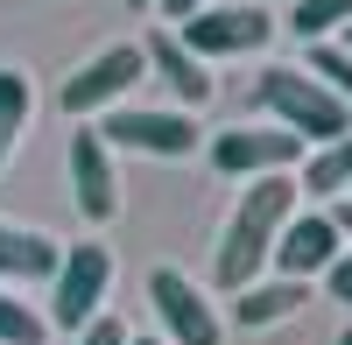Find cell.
Listing matches in <instances>:
<instances>
[{
	"label": "cell",
	"instance_id": "obj_1",
	"mask_svg": "<svg viewBox=\"0 0 352 345\" xmlns=\"http://www.w3.org/2000/svg\"><path fill=\"white\" fill-rule=\"evenodd\" d=\"M296 219V177H254L240 190V205H232L226 219V233H219V254H212V282L219 289H254L261 268L275 261V240H282V225Z\"/></svg>",
	"mask_w": 352,
	"mask_h": 345
},
{
	"label": "cell",
	"instance_id": "obj_2",
	"mask_svg": "<svg viewBox=\"0 0 352 345\" xmlns=\"http://www.w3.org/2000/svg\"><path fill=\"white\" fill-rule=\"evenodd\" d=\"M254 106L261 113H275V127L282 134H296L303 148H324V141H338V134H352V113L317 85L303 64H268L254 78Z\"/></svg>",
	"mask_w": 352,
	"mask_h": 345
},
{
	"label": "cell",
	"instance_id": "obj_3",
	"mask_svg": "<svg viewBox=\"0 0 352 345\" xmlns=\"http://www.w3.org/2000/svg\"><path fill=\"white\" fill-rule=\"evenodd\" d=\"M141 78H148V56H141V43H113V49L85 56V64L64 78L56 106H64L71 120H92V113H113V106H120Z\"/></svg>",
	"mask_w": 352,
	"mask_h": 345
},
{
	"label": "cell",
	"instance_id": "obj_4",
	"mask_svg": "<svg viewBox=\"0 0 352 345\" xmlns=\"http://www.w3.org/2000/svg\"><path fill=\"white\" fill-rule=\"evenodd\" d=\"M106 289H113V254L99 240L64 247V261H56V275H50V324L85 331L106 310Z\"/></svg>",
	"mask_w": 352,
	"mask_h": 345
},
{
	"label": "cell",
	"instance_id": "obj_5",
	"mask_svg": "<svg viewBox=\"0 0 352 345\" xmlns=\"http://www.w3.org/2000/svg\"><path fill=\"white\" fill-rule=\"evenodd\" d=\"M99 141L106 148H134V155H162V162H184L197 155V120L190 113H162V106H113L99 120Z\"/></svg>",
	"mask_w": 352,
	"mask_h": 345
},
{
	"label": "cell",
	"instance_id": "obj_6",
	"mask_svg": "<svg viewBox=\"0 0 352 345\" xmlns=\"http://www.w3.org/2000/svg\"><path fill=\"white\" fill-rule=\"evenodd\" d=\"M268 36H275V14L240 0V8H197L176 43H184L197 64H212V56H247V49H261Z\"/></svg>",
	"mask_w": 352,
	"mask_h": 345
},
{
	"label": "cell",
	"instance_id": "obj_7",
	"mask_svg": "<svg viewBox=\"0 0 352 345\" xmlns=\"http://www.w3.org/2000/svg\"><path fill=\"white\" fill-rule=\"evenodd\" d=\"M303 162V141L282 134V127H226L212 134V169L219 177H289Z\"/></svg>",
	"mask_w": 352,
	"mask_h": 345
},
{
	"label": "cell",
	"instance_id": "obj_8",
	"mask_svg": "<svg viewBox=\"0 0 352 345\" xmlns=\"http://www.w3.org/2000/svg\"><path fill=\"white\" fill-rule=\"evenodd\" d=\"M148 303H155V318L176 345H226V324H219V310L204 303V289L184 275V268H155L148 275Z\"/></svg>",
	"mask_w": 352,
	"mask_h": 345
},
{
	"label": "cell",
	"instance_id": "obj_9",
	"mask_svg": "<svg viewBox=\"0 0 352 345\" xmlns=\"http://www.w3.org/2000/svg\"><path fill=\"white\" fill-rule=\"evenodd\" d=\"M71 197L92 225L120 219V177H113V148L99 141V127H78L71 134Z\"/></svg>",
	"mask_w": 352,
	"mask_h": 345
},
{
	"label": "cell",
	"instance_id": "obj_10",
	"mask_svg": "<svg viewBox=\"0 0 352 345\" xmlns=\"http://www.w3.org/2000/svg\"><path fill=\"white\" fill-rule=\"evenodd\" d=\"M338 254H345V240H338L331 212H296L282 225V240H275V268H282V282H310V275H324Z\"/></svg>",
	"mask_w": 352,
	"mask_h": 345
},
{
	"label": "cell",
	"instance_id": "obj_11",
	"mask_svg": "<svg viewBox=\"0 0 352 345\" xmlns=\"http://www.w3.org/2000/svg\"><path fill=\"white\" fill-rule=\"evenodd\" d=\"M56 261H64V240L36 233V225H8V219H0V289H8V282H50Z\"/></svg>",
	"mask_w": 352,
	"mask_h": 345
},
{
	"label": "cell",
	"instance_id": "obj_12",
	"mask_svg": "<svg viewBox=\"0 0 352 345\" xmlns=\"http://www.w3.org/2000/svg\"><path fill=\"white\" fill-rule=\"evenodd\" d=\"M141 56H148V71H162V85H169L184 106H204V99H212V71H204L197 56L169 36V28H155V36L141 43Z\"/></svg>",
	"mask_w": 352,
	"mask_h": 345
},
{
	"label": "cell",
	"instance_id": "obj_13",
	"mask_svg": "<svg viewBox=\"0 0 352 345\" xmlns=\"http://www.w3.org/2000/svg\"><path fill=\"white\" fill-rule=\"evenodd\" d=\"M303 310V282H254V289H240V303H232V318H240L247 331L261 324H282Z\"/></svg>",
	"mask_w": 352,
	"mask_h": 345
},
{
	"label": "cell",
	"instance_id": "obj_14",
	"mask_svg": "<svg viewBox=\"0 0 352 345\" xmlns=\"http://www.w3.org/2000/svg\"><path fill=\"white\" fill-rule=\"evenodd\" d=\"M303 190L310 197H345L352 190V134H338V141L303 155Z\"/></svg>",
	"mask_w": 352,
	"mask_h": 345
},
{
	"label": "cell",
	"instance_id": "obj_15",
	"mask_svg": "<svg viewBox=\"0 0 352 345\" xmlns=\"http://www.w3.org/2000/svg\"><path fill=\"white\" fill-rule=\"evenodd\" d=\"M28 106H36V85H28V71L0 64V169H8L14 141H21V127H28Z\"/></svg>",
	"mask_w": 352,
	"mask_h": 345
},
{
	"label": "cell",
	"instance_id": "obj_16",
	"mask_svg": "<svg viewBox=\"0 0 352 345\" xmlns=\"http://www.w3.org/2000/svg\"><path fill=\"white\" fill-rule=\"evenodd\" d=\"M303 71L352 113V49H338V43H310V64H303Z\"/></svg>",
	"mask_w": 352,
	"mask_h": 345
},
{
	"label": "cell",
	"instance_id": "obj_17",
	"mask_svg": "<svg viewBox=\"0 0 352 345\" xmlns=\"http://www.w3.org/2000/svg\"><path fill=\"white\" fill-rule=\"evenodd\" d=\"M289 28H296L303 43H324L331 28H352V0H296V8H289Z\"/></svg>",
	"mask_w": 352,
	"mask_h": 345
},
{
	"label": "cell",
	"instance_id": "obj_18",
	"mask_svg": "<svg viewBox=\"0 0 352 345\" xmlns=\"http://www.w3.org/2000/svg\"><path fill=\"white\" fill-rule=\"evenodd\" d=\"M0 345H50L43 310H28L14 289H0Z\"/></svg>",
	"mask_w": 352,
	"mask_h": 345
},
{
	"label": "cell",
	"instance_id": "obj_19",
	"mask_svg": "<svg viewBox=\"0 0 352 345\" xmlns=\"http://www.w3.org/2000/svg\"><path fill=\"white\" fill-rule=\"evenodd\" d=\"M78 345H127V324L120 318H92V324L78 331Z\"/></svg>",
	"mask_w": 352,
	"mask_h": 345
},
{
	"label": "cell",
	"instance_id": "obj_20",
	"mask_svg": "<svg viewBox=\"0 0 352 345\" xmlns=\"http://www.w3.org/2000/svg\"><path fill=\"white\" fill-rule=\"evenodd\" d=\"M324 289H331V296H338V303L352 310V254H338V261L324 268Z\"/></svg>",
	"mask_w": 352,
	"mask_h": 345
},
{
	"label": "cell",
	"instance_id": "obj_21",
	"mask_svg": "<svg viewBox=\"0 0 352 345\" xmlns=\"http://www.w3.org/2000/svg\"><path fill=\"white\" fill-rule=\"evenodd\" d=\"M155 8H162V14H169V21H190V14H197V8H204V0H155Z\"/></svg>",
	"mask_w": 352,
	"mask_h": 345
},
{
	"label": "cell",
	"instance_id": "obj_22",
	"mask_svg": "<svg viewBox=\"0 0 352 345\" xmlns=\"http://www.w3.org/2000/svg\"><path fill=\"white\" fill-rule=\"evenodd\" d=\"M127 8H134V14H148V8H155V0H127Z\"/></svg>",
	"mask_w": 352,
	"mask_h": 345
},
{
	"label": "cell",
	"instance_id": "obj_23",
	"mask_svg": "<svg viewBox=\"0 0 352 345\" xmlns=\"http://www.w3.org/2000/svg\"><path fill=\"white\" fill-rule=\"evenodd\" d=\"M127 345H162V338H127Z\"/></svg>",
	"mask_w": 352,
	"mask_h": 345
},
{
	"label": "cell",
	"instance_id": "obj_24",
	"mask_svg": "<svg viewBox=\"0 0 352 345\" xmlns=\"http://www.w3.org/2000/svg\"><path fill=\"white\" fill-rule=\"evenodd\" d=\"M338 345H352V324H345V331H338Z\"/></svg>",
	"mask_w": 352,
	"mask_h": 345
},
{
	"label": "cell",
	"instance_id": "obj_25",
	"mask_svg": "<svg viewBox=\"0 0 352 345\" xmlns=\"http://www.w3.org/2000/svg\"><path fill=\"white\" fill-rule=\"evenodd\" d=\"M338 49H352V28H345V43H338Z\"/></svg>",
	"mask_w": 352,
	"mask_h": 345
},
{
	"label": "cell",
	"instance_id": "obj_26",
	"mask_svg": "<svg viewBox=\"0 0 352 345\" xmlns=\"http://www.w3.org/2000/svg\"><path fill=\"white\" fill-rule=\"evenodd\" d=\"M345 205H352V190H345Z\"/></svg>",
	"mask_w": 352,
	"mask_h": 345
}]
</instances>
